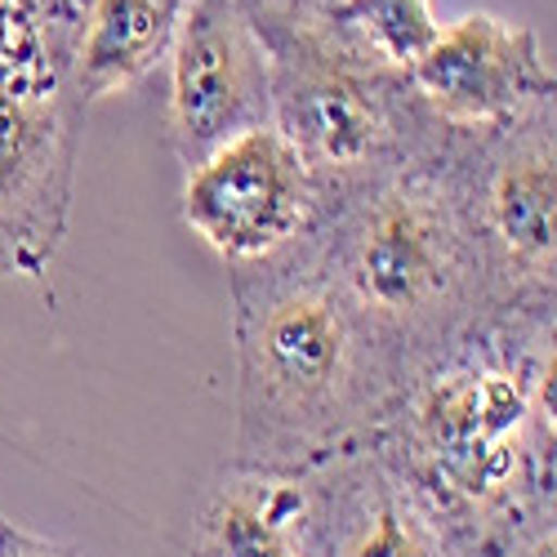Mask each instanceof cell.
Returning <instances> with one entry per match:
<instances>
[{
  "label": "cell",
  "instance_id": "cell-1",
  "mask_svg": "<svg viewBox=\"0 0 557 557\" xmlns=\"http://www.w3.org/2000/svg\"><path fill=\"white\" fill-rule=\"evenodd\" d=\"M557 308H495L414 366L366 442L410 486L455 557H499L553 531Z\"/></svg>",
  "mask_w": 557,
  "mask_h": 557
},
{
  "label": "cell",
  "instance_id": "cell-2",
  "mask_svg": "<svg viewBox=\"0 0 557 557\" xmlns=\"http://www.w3.org/2000/svg\"><path fill=\"white\" fill-rule=\"evenodd\" d=\"M312 237L272 263L227 272L237 339L227 463L312 469L361 446L406 384L401 361L321 268Z\"/></svg>",
  "mask_w": 557,
  "mask_h": 557
},
{
  "label": "cell",
  "instance_id": "cell-3",
  "mask_svg": "<svg viewBox=\"0 0 557 557\" xmlns=\"http://www.w3.org/2000/svg\"><path fill=\"white\" fill-rule=\"evenodd\" d=\"M312 246L406 375L495 312L463 201L459 134L450 129L442 144L344 201L317 227Z\"/></svg>",
  "mask_w": 557,
  "mask_h": 557
},
{
  "label": "cell",
  "instance_id": "cell-4",
  "mask_svg": "<svg viewBox=\"0 0 557 557\" xmlns=\"http://www.w3.org/2000/svg\"><path fill=\"white\" fill-rule=\"evenodd\" d=\"M255 27L272 67L268 121L304 161L326 219L446 138L424 112L410 76L361 59L321 23Z\"/></svg>",
  "mask_w": 557,
  "mask_h": 557
},
{
  "label": "cell",
  "instance_id": "cell-5",
  "mask_svg": "<svg viewBox=\"0 0 557 557\" xmlns=\"http://www.w3.org/2000/svg\"><path fill=\"white\" fill-rule=\"evenodd\" d=\"M491 308H557V108L459 134Z\"/></svg>",
  "mask_w": 557,
  "mask_h": 557
},
{
  "label": "cell",
  "instance_id": "cell-6",
  "mask_svg": "<svg viewBox=\"0 0 557 557\" xmlns=\"http://www.w3.org/2000/svg\"><path fill=\"white\" fill-rule=\"evenodd\" d=\"M85 103L67 81L0 76V276H45L63 250Z\"/></svg>",
  "mask_w": 557,
  "mask_h": 557
},
{
  "label": "cell",
  "instance_id": "cell-7",
  "mask_svg": "<svg viewBox=\"0 0 557 557\" xmlns=\"http://www.w3.org/2000/svg\"><path fill=\"white\" fill-rule=\"evenodd\" d=\"M178 210L227 272L290 255L326 219L304 161L272 121L197 161L183 178Z\"/></svg>",
  "mask_w": 557,
  "mask_h": 557
},
{
  "label": "cell",
  "instance_id": "cell-8",
  "mask_svg": "<svg viewBox=\"0 0 557 557\" xmlns=\"http://www.w3.org/2000/svg\"><path fill=\"white\" fill-rule=\"evenodd\" d=\"M165 138L183 170L272 116V67L242 0H188L174 36Z\"/></svg>",
  "mask_w": 557,
  "mask_h": 557
},
{
  "label": "cell",
  "instance_id": "cell-9",
  "mask_svg": "<svg viewBox=\"0 0 557 557\" xmlns=\"http://www.w3.org/2000/svg\"><path fill=\"white\" fill-rule=\"evenodd\" d=\"M410 85L424 112L450 134H486L557 108V81L540 36L495 14L442 27L429 54L410 67Z\"/></svg>",
  "mask_w": 557,
  "mask_h": 557
},
{
  "label": "cell",
  "instance_id": "cell-10",
  "mask_svg": "<svg viewBox=\"0 0 557 557\" xmlns=\"http://www.w3.org/2000/svg\"><path fill=\"white\" fill-rule=\"evenodd\" d=\"M308 473V557H455L384 455L361 442Z\"/></svg>",
  "mask_w": 557,
  "mask_h": 557
},
{
  "label": "cell",
  "instance_id": "cell-11",
  "mask_svg": "<svg viewBox=\"0 0 557 557\" xmlns=\"http://www.w3.org/2000/svg\"><path fill=\"white\" fill-rule=\"evenodd\" d=\"M193 557H308V473L227 463L201 499Z\"/></svg>",
  "mask_w": 557,
  "mask_h": 557
},
{
  "label": "cell",
  "instance_id": "cell-12",
  "mask_svg": "<svg viewBox=\"0 0 557 557\" xmlns=\"http://www.w3.org/2000/svg\"><path fill=\"white\" fill-rule=\"evenodd\" d=\"M188 0H89L67 85L89 108L165 67Z\"/></svg>",
  "mask_w": 557,
  "mask_h": 557
},
{
  "label": "cell",
  "instance_id": "cell-13",
  "mask_svg": "<svg viewBox=\"0 0 557 557\" xmlns=\"http://www.w3.org/2000/svg\"><path fill=\"white\" fill-rule=\"evenodd\" d=\"M321 27L397 76H410L442 32L429 0H335Z\"/></svg>",
  "mask_w": 557,
  "mask_h": 557
},
{
  "label": "cell",
  "instance_id": "cell-14",
  "mask_svg": "<svg viewBox=\"0 0 557 557\" xmlns=\"http://www.w3.org/2000/svg\"><path fill=\"white\" fill-rule=\"evenodd\" d=\"M89 0H0V76L67 81Z\"/></svg>",
  "mask_w": 557,
  "mask_h": 557
},
{
  "label": "cell",
  "instance_id": "cell-15",
  "mask_svg": "<svg viewBox=\"0 0 557 557\" xmlns=\"http://www.w3.org/2000/svg\"><path fill=\"white\" fill-rule=\"evenodd\" d=\"M335 0H242L250 23H321Z\"/></svg>",
  "mask_w": 557,
  "mask_h": 557
},
{
  "label": "cell",
  "instance_id": "cell-16",
  "mask_svg": "<svg viewBox=\"0 0 557 557\" xmlns=\"http://www.w3.org/2000/svg\"><path fill=\"white\" fill-rule=\"evenodd\" d=\"M0 557H76V553L45 535H32L14 522H0Z\"/></svg>",
  "mask_w": 557,
  "mask_h": 557
},
{
  "label": "cell",
  "instance_id": "cell-17",
  "mask_svg": "<svg viewBox=\"0 0 557 557\" xmlns=\"http://www.w3.org/2000/svg\"><path fill=\"white\" fill-rule=\"evenodd\" d=\"M557 553V527L553 531H540V535H527V540H518L508 553H499V557H553Z\"/></svg>",
  "mask_w": 557,
  "mask_h": 557
},
{
  "label": "cell",
  "instance_id": "cell-18",
  "mask_svg": "<svg viewBox=\"0 0 557 557\" xmlns=\"http://www.w3.org/2000/svg\"><path fill=\"white\" fill-rule=\"evenodd\" d=\"M0 522H5V518H0Z\"/></svg>",
  "mask_w": 557,
  "mask_h": 557
}]
</instances>
